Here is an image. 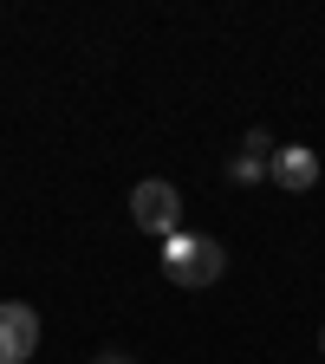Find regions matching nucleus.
I'll return each instance as SVG.
<instances>
[{"label":"nucleus","instance_id":"f257e3e1","mask_svg":"<svg viewBox=\"0 0 325 364\" xmlns=\"http://www.w3.org/2000/svg\"><path fill=\"white\" fill-rule=\"evenodd\" d=\"M221 267H228V254L208 235H169L163 241V280H176V287H215Z\"/></svg>","mask_w":325,"mask_h":364},{"label":"nucleus","instance_id":"f03ea898","mask_svg":"<svg viewBox=\"0 0 325 364\" xmlns=\"http://www.w3.org/2000/svg\"><path fill=\"white\" fill-rule=\"evenodd\" d=\"M130 221L144 228V235H156V241H169V235H182V196H176V182H137L130 189Z\"/></svg>","mask_w":325,"mask_h":364},{"label":"nucleus","instance_id":"7ed1b4c3","mask_svg":"<svg viewBox=\"0 0 325 364\" xmlns=\"http://www.w3.org/2000/svg\"><path fill=\"white\" fill-rule=\"evenodd\" d=\"M39 351V312L20 299H0V364H26Z\"/></svg>","mask_w":325,"mask_h":364},{"label":"nucleus","instance_id":"20e7f679","mask_svg":"<svg viewBox=\"0 0 325 364\" xmlns=\"http://www.w3.org/2000/svg\"><path fill=\"white\" fill-rule=\"evenodd\" d=\"M267 176L280 182V189H293V196H306L312 182H319V156L306 150V144H287V150H273V163H267Z\"/></svg>","mask_w":325,"mask_h":364},{"label":"nucleus","instance_id":"39448f33","mask_svg":"<svg viewBox=\"0 0 325 364\" xmlns=\"http://www.w3.org/2000/svg\"><path fill=\"white\" fill-rule=\"evenodd\" d=\"M91 364H130V358L124 351H105V358H91Z\"/></svg>","mask_w":325,"mask_h":364},{"label":"nucleus","instance_id":"423d86ee","mask_svg":"<svg viewBox=\"0 0 325 364\" xmlns=\"http://www.w3.org/2000/svg\"><path fill=\"white\" fill-rule=\"evenodd\" d=\"M319 351H325V332H319Z\"/></svg>","mask_w":325,"mask_h":364}]
</instances>
